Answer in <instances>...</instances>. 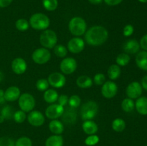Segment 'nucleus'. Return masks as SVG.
Listing matches in <instances>:
<instances>
[{
  "label": "nucleus",
  "mask_w": 147,
  "mask_h": 146,
  "mask_svg": "<svg viewBox=\"0 0 147 146\" xmlns=\"http://www.w3.org/2000/svg\"><path fill=\"white\" fill-rule=\"evenodd\" d=\"M76 84L80 88H89L93 85V80L88 76L82 75L78 77Z\"/></svg>",
  "instance_id": "25"
},
{
  "label": "nucleus",
  "mask_w": 147,
  "mask_h": 146,
  "mask_svg": "<svg viewBox=\"0 0 147 146\" xmlns=\"http://www.w3.org/2000/svg\"><path fill=\"white\" fill-rule=\"evenodd\" d=\"M83 130L84 131L85 133H86L87 135H95L98 131V127L97 124L95 123L93 120H85L84 123H83Z\"/></svg>",
  "instance_id": "19"
},
{
  "label": "nucleus",
  "mask_w": 147,
  "mask_h": 146,
  "mask_svg": "<svg viewBox=\"0 0 147 146\" xmlns=\"http://www.w3.org/2000/svg\"><path fill=\"white\" fill-rule=\"evenodd\" d=\"M15 146H32V142L29 137H21L15 142Z\"/></svg>",
  "instance_id": "37"
},
{
  "label": "nucleus",
  "mask_w": 147,
  "mask_h": 146,
  "mask_svg": "<svg viewBox=\"0 0 147 146\" xmlns=\"http://www.w3.org/2000/svg\"><path fill=\"white\" fill-rule=\"evenodd\" d=\"M4 120H5V119H4V117H3L1 114H0V123H2L4 121Z\"/></svg>",
  "instance_id": "50"
},
{
  "label": "nucleus",
  "mask_w": 147,
  "mask_h": 146,
  "mask_svg": "<svg viewBox=\"0 0 147 146\" xmlns=\"http://www.w3.org/2000/svg\"><path fill=\"white\" fill-rule=\"evenodd\" d=\"M130 60L131 57L129 54H126V53H121L117 56L116 61L118 65L123 67V66H126L129 64Z\"/></svg>",
  "instance_id": "29"
},
{
  "label": "nucleus",
  "mask_w": 147,
  "mask_h": 146,
  "mask_svg": "<svg viewBox=\"0 0 147 146\" xmlns=\"http://www.w3.org/2000/svg\"><path fill=\"white\" fill-rule=\"evenodd\" d=\"M27 118V115L22 110H17L14 113L13 119L17 123H22Z\"/></svg>",
  "instance_id": "36"
},
{
  "label": "nucleus",
  "mask_w": 147,
  "mask_h": 146,
  "mask_svg": "<svg viewBox=\"0 0 147 146\" xmlns=\"http://www.w3.org/2000/svg\"><path fill=\"white\" fill-rule=\"evenodd\" d=\"M77 67V62L73 57H66L62 60L60 64V70L65 74H71L76 71Z\"/></svg>",
  "instance_id": "8"
},
{
  "label": "nucleus",
  "mask_w": 147,
  "mask_h": 146,
  "mask_svg": "<svg viewBox=\"0 0 147 146\" xmlns=\"http://www.w3.org/2000/svg\"><path fill=\"white\" fill-rule=\"evenodd\" d=\"M112 128L114 131L120 133L123 132L126 128V123L121 118H116L112 122Z\"/></svg>",
  "instance_id": "27"
},
{
  "label": "nucleus",
  "mask_w": 147,
  "mask_h": 146,
  "mask_svg": "<svg viewBox=\"0 0 147 146\" xmlns=\"http://www.w3.org/2000/svg\"><path fill=\"white\" fill-rule=\"evenodd\" d=\"M5 98H4V92L2 90H0V104H3L5 102Z\"/></svg>",
  "instance_id": "47"
},
{
  "label": "nucleus",
  "mask_w": 147,
  "mask_h": 146,
  "mask_svg": "<svg viewBox=\"0 0 147 146\" xmlns=\"http://www.w3.org/2000/svg\"><path fill=\"white\" fill-rule=\"evenodd\" d=\"M14 113V110H13L12 107L9 105H6L5 107H3L0 114L4 117L5 120H10V119L13 118Z\"/></svg>",
  "instance_id": "31"
},
{
  "label": "nucleus",
  "mask_w": 147,
  "mask_h": 146,
  "mask_svg": "<svg viewBox=\"0 0 147 146\" xmlns=\"http://www.w3.org/2000/svg\"><path fill=\"white\" fill-rule=\"evenodd\" d=\"M142 87L147 91V75L144 76L142 80Z\"/></svg>",
  "instance_id": "46"
},
{
  "label": "nucleus",
  "mask_w": 147,
  "mask_h": 146,
  "mask_svg": "<svg viewBox=\"0 0 147 146\" xmlns=\"http://www.w3.org/2000/svg\"><path fill=\"white\" fill-rule=\"evenodd\" d=\"M98 104L95 101H88L83 104L80 109V117L83 120H90L94 118L98 114Z\"/></svg>",
  "instance_id": "4"
},
{
  "label": "nucleus",
  "mask_w": 147,
  "mask_h": 146,
  "mask_svg": "<svg viewBox=\"0 0 147 146\" xmlns=\"http://www.w3.org/2000/svg\"><path fill=\"white\" fill-rule=\"evenodd\" d=\"M0 146H15V142L11 137L3 136L0 137Z\"/></svg>",
  "instance_id": "39"
},
{
  "label": "nucleus",
  "mask_w": 147,
  "mask_h": 146,
  "mask_svg": "<svg viewBox=\"0 0 147 146\" xmlns=\"http://www.w3.org/2000/svg\"><path fill=\"white\" fill-rule=\"evenodd\" d=\"M140 47L145 51H147V34L144 35L140 40Z\"/></svg>",
  "instance_id": "43"
},
{
  "label": "nucleus",
  "mask_w": 147,
  "mask_h": 146,
  "mask_svg": "<svg viewBox=\"0 0 147 146\" xmlns=\"http://www.w3.org/2000/svg\"><path fill=\"white\" fill-rule=\"evenodd\" d=\"M136 63L138 67L142 70L147 71V52H139L136 57Z\"/></svg>",
  "instance_id": "20"
},
{
  "label": "nucleus",
  "mask_w": 147,
  "mask_h": 146,
  "mask_svg": "<svg viewBox=\"0 0 147 146\" xmlns=\"http://www.w3.org/2000/svg\"><path fill=\"white\" fill-rule=\"evenodd\" d=\"M3 79H4V74H3L2 72L0 70V82H1V81L3 80Z\"/></svg>",
  "instance_id": "49"
},
{
  "label": "nucleus",
  "mask_w": 147,
  "mask_h": 146,
  "mask_svg": "<svg viewBox=\"0 0 147 146\" xmlns=\"http://www.w3.org/2000/svg\"><path fill=\"white\" fill-rule=\"evenodd\" d=\"M69 30L73 35L79 37L86 33L87 24L82 17H75L70 19L68 24Z\"/></svg>",
  "instance_id": "3"
},
{
  "label": "nucleus",
  "mask_w": 147,
  "mask_h": 146,
  "mask_svg": "<svg viewBox=\"0 0 147 146\" xmlns=\"http://www.w3.org/2000/svg\"><path fill=\"white\" fill-rule=\"evenodd\" d=\"M44 100L46 102L53 104L55 103L58 99V93L53 89H47L44 93Z\"/></svg>",
  "instance_id": "23"
},
{
  "label": "nucleus",
  "mask_w": 147,
  "mask_h": 146,
  "mask_svg": "<svg viewBox=\"0 0 147 146\" xmlns=\"http://www.w3.org/2000/svg\"><path fill=\"white\" fill-rule=\"evenodd\" d=\"M40 42L45 48H54L57 42V34L51 29L44 30L40 37Z\"/></svg>",
  "instance_id": "5"
},
{
  "label": "nucleus",
  "mask_w": 147,
  "mask_h": 146,
  "mask_svg": "<svg viewBox=\"0 0 147 146\" xmlns=\"http://www.w3.org/2000/svg\"><path fill=\"white\" fill-rule=\"evenodd\" d=\"M105 81H106V76L102 73H98L93 78V82L97 85H103Z\"/></svg>",
  "instance_id": "40"
},
{
  "label": "nucleus",
  "mask_w": 147,
  "mask_h": 146,
  "mask_svg": "<svg viewBox=\"0 0 147 146\" xmlns=\"http://www.w3.org/2000/svg\"><path fill=\"white\" fill-rule=\"evenodd\" d=\"M42 5L46 10L53 11L57 8L58 1L57 0H42Z\"/></svg>",
  "instance_id": "30"
},
{
  "label": "nucleus",
  "mask_w": 147,
  "mask_h": 146,
  "mask_svg": "<svg viewBox=\"0 0 147 146\" xmlns=\"http://www.w3.org/2000/svg\"><path fill=\"white\" fill-rule=\"evenodd\" d=\"M80 102H81V100H80V97L77 94H73L69 98L68 104L70 107L76 109L80 106Z\"/></svg>",
  "instance_id": "34"
},
{
  "label": "nucleus",
  "mask_w": 147,
  "mask_h": 146,
  "mask_svg": "<svg viewBox=\"0 0 147 146\" xmlns=\"http://www.w3.org/2000/svg\"><path fill=\"white\" fill-rule=\"evenodd\" d=\"M90 4H99L103 1V0H88Z\"/></svg>",
  "instance_id": "48"
},
{
  "label": "nucleus",
  "mask_w": 147,
  "mask_h": 146,
  "mask_svg": "<svg viewBox=\"0 0 147 146\" xmlns=\"http://www.w3.org/2000/svg\"><path fill=\"white\" fill-rule=\"evenodd\" d=\"M18 104L21 110L24 113H30L32 111L35 106V100L31 94L24 93L19 97Z\"/></svg>",
  "instance_id": "6"
},
{
  "label": "nucleus",
  "mask_w": 147,
  "mask_h": 146,
  "mask_svg": "<svg viewBox=\"0 0 147 146\" xmlns=\"http://www.w3.org/2000/svg\"><path fill=\"white\" fill-rule=\"evenodd\" d=\"M68 97L66 94H61L60 97H58V99H57V100H58V104L63 106V107H65L68 103Z\"/></svg>",
  "instance_id": "42"
},
{
  "label": "nucleus",
  "mask_w": 147,
  "mask_h": 146,
  "mask_svg": "<svg viewBox=\"0 0 147 146\" xmlns=\"http://www.w3.org/2000/svg\"><path fill=\"white\" fill-rule=\"evenodd\" d=\"M122 110L126 113H131L135 107V103L134 100L131 98H125L121 102Z\"/></svg>",
  "instance_id": "28"
},
{
  "label": "nucleus",
  "mask_w": 147,
  "mask_h": 146,
  "mask_svg": "<svg viewBox=\"0 0 147 146\" xmlns=\"http://www.w3.org/2000/svg\"><path fill=\"white\" fill-rule=\"evenodd\" d=\"M54 53L58 57H65L67 54V49L62 44H57L54 47Z\"/></svg>",
  "instance_id": "32"
},
{
  "label": "nucleus",
  "mask_w": 147,
  "mask_h": 146,
  "mask_svg": "<svg viewBox=\"0 0 147 146\" xmlns=\"http://www.w3.org/2000/svg\"><path fill=\"white\" fill-rule=\"evenodd\" d=\"M0 113H1V110H0Z\"/></svg>",
  "instance_id": "52"
},
{
  "label": "nucleus",
  "mask_w": 147,
  "mask_h": 146,
  "mask_svg": "<svg viewBox=\"0 0 147 146\" xmlns=\"http://www.w3.org/2000/svg\"><path fill=\"white\" fill-rule=\"evenodd\" d=\"M126 92L129 98L132 99V100L139 98L142 94V84L138 82H133L130 83L126 87Z\"/></svg>",
  "instance_id": "13"
},
{
  "label": "nucleus",
  "mask_w": 147,
  "mask_h": 146,
  "mask_svg": "<svg viewBox=\"0 0 147 146\" xmlns=\"http://www.w3.org/2000/svg\"><path fill=\"white\" fill-rule=\"evenodd\" d=\"M99 140V137L96 135H90L85 140V143L88 146H93L98 143Z\"/></svg>",
  "instance_id": "38"
},
{
  "label": "nucleus",
  "mask_w": 147,
  "mask_h": 146,
  "mask_svg": "<svg viewBox=\"0 0 147 146\" xmlns=\"http://www.w3.org/2000/svg\"><path fill=\"white\" fill-rule=\"evenodd\" d=\"M21 95L20 90L19 87L16 86H11L8 87L4 92V98L6 101L14 102L18 100L20 96Z\"/></svg>",
  "instance_id": "17"
},
{
  "label": "nucleus",
  "mask_w": 147,
  "mask_h": 146,
  "mask_svg": "<svg viewBox=\"0 0 147 146\" xmlns=\"http://www.w3.org/2000/svg\"><path fill=\"white\" fill-rule=\"evenodd\" d=\"M27 64L25 60L21 57L14 59L11 62V70L15 74H22L27 70Z\"/></svg>",
  "instance_id": "15"
},
{
  "label": "nucleus",
  "mask_w": 147,
  "mask_h": 146,
  "mask_svg": "<svg viewBox=\"0 0 147 146\" xmlns=\"http://www.w3.org/2000/svg\"><path fill=\"white\" fill-rule=\"evenodd\" d=\"M49 84L55 88H61L66 83V78L64 74L60 72H53L47 78Z\"/></svg>",
  "instance_id": "11"
},
{
  "label": "nucleus",
  "mask_w": 147,
  "mask_h": 146,
  "mask_svg": "<svg viewBox=\"0 0 147 146\" xmlns=\"http://www.w3.org/2000/svg\"><path fill=\"white\" fill-rule=\"evenodd\" d=\"M29 24L34 29L45 30L49 27L50 21L49 17L42 13H36L31 16Z\"/></svg>",
  "instance_id": "2"
},
{
  "label": "nucleus",
  "mask_w": 147,
  "mask_h": 146,
  "mask_svg": "<svg viewBox=\"0 0 147 146\" xmlns=\"http://www.w3.org/2000/svg\"><path fill=\"white\" fill-rule=\"evenodd\" d=\"M64 107L59 104L53 103L47 107L45 110V115L47 118L51 120H56L63 115L64 113Z\"/></svg>",
  "instance_id": "10"
},
{
  "label": "nucleus",
  "mask_w": 147,
  "mask_h": 146,
  "mask_svg": "<svg viewBox=\"0 0 147 146\" xmlns=\"http://www.w3.org/2000/svg\"><path fill=\"white\" fill-rule=\"evenodd\" d=\"M12 0H0V8H4L11 4Z\"/></svg>",
  "instance_id": "45"
},
{
  "label": "nucleus",
  "mask_w": 147,
  "mask_h": 146,
  "mask_svg": "<svg viewBox=\"0 0 147 146\" xmlns=\"http://www.w3.org/2000/svg\"><path fill=\"white\" fill-rule=\"evenodd\" d=\"M85 48V42L80 37L72 38L67 43V50L73 54L81 52Z\"/></svg>",
  "instance_id": "12"
},
{
  "label": "nucleus",
  "mask_w": 147,
  "mask_h": 146,
  "mask_svg": "<svg viewBox=\"0 0 147 146\" xmlns=\"http://www.w3.org/2000/svg\"><path fill=\"white\" fill-rule=\"evenodd\" d=\"M140 44L134 39L129 40L123 44V50L126 54H136L139 51Z\"/></svg>",
  "instance_id": "16"
},
{
  "label": "nucleus",
  "mask_w": 147,
  "mask_h": 146,
  "mask_svg": "<svg viewBox=\"0 0 147 146\" xmlns=\"http://www.w3.org/2000/svg\"><path fill=\"white\" fill-rule=\"evenodd\" d=\"M139 1L142 3H146L147 2V0H139Z\"/></svg>",
  "instance_id": "51"
},
{
  "label": "nucleus",
  "mask_w": 147,
  "mask_h": 146,
  "mask_svg": "<svg viewBox=\"0 0 147 146\" xmlns=\"http://www.w3.org/2000/svg\"><path fill=\"white\" fill-rule=\"evenodd\" d=\"M45 146H63V138L60 135H53L47 139Z\"/></svg>",
  "instance_id": "24"
},
{
  "label": "nucleus",
  "mask_w": 147,
  "mask_h": 146,
  "mask_svg": "<svg viewBox=\"0 0 147 146\" xmlns=\"http://www.w3.org/2000/svg\"><path fill=\"white\" fill-rule=\"evenodd\" d=\"M62 117L63 121L67 124H74L77 119V113L75 108L70 107L66 110H64Z\"/></svg>",
  "instance_id": "18"
},
{
  "label": "nucleus",
  "mask_w": 147,
  "mask_h": 146,
  "mask_svg": "<svg viewBox=\"0 0 147 146\" xmlns=\"http://www.w3.org/2000/svg\"><path fill=\"white\" fill-rule=\"evenodd\" d=\"M32 60L38 64H43L49 62L51 58V53L45 47L38 48L33 52L32 54Z\"/></svg>",
  "instance_id": "7"
},
{
  "label": "nucleus",
  "mask_w": 147,
  "mask_h": 146,
  "mask_svg": "<svg viewBox=\"0 0 147 146\" xmlns=\"http://www.w3.org/2000/svg\"><path fill=\"white\" fill-rule=\"evenodd\" d=\"M135 107L138 113L142 115H147V97H139L135 103Z\"/></svg>",
  "instance_id": "21"
},
{
  "label": "nucleus",
  "mask_w": 147,
  "mask_h": 146,
  "mask_svg": "<svg viewBox=\"0 0 147 146\" xmlns=\"http://www.w3.org/2000/svg\"><path fill=\"white\" fill-rule=\"evenodd\" d=\"M15 27L20 31H24L28 29L29 27H30V24H29L28 21L26 20L25 19H19L16 21Z\"/></svg>",
  "instance_id": "33"
},
{
  "label": "nucleus",
  "mask_w": 147,
  "mask_h": 146,
  "mask_svg": "<svg viewBox=\"0 0 147 146\" xmlns=\"http://www.w3.org/2000/svg\"><path fill=\"white\" fill-rule=\"evenodd\" d=\"M118 92V86L114 82H105L101 87V94L105 98L111 99L114 97Z\"/></svg>",
  "instance_id": "9"
},
{
  "label": "nucleus",
  "mask_w": 147,
  "mask_h": 146,
  "mask_svg": "<svg viewBox=\"0 0 147 146\" xmlns=\"http://www.w3.org/2000/svg\"><path fill=\"white\" fill-rule=\"evenodd\" d=\"M49 85H50V84H49L47 80L43 78L37 80V83H36V87H37V90L41 92L46 91L48 89Z\"/></svg>",
  "instance_id": "35"
},
{
  "label": "nucleus",
  "mask_w": 147,
  "mask_h": 146,
  "mask_svg": "<svg viewBox=\"0 0 147 146\" xmlns=\"http://www.w3.org/2000/svg\"><path fill=\"white\" fill-rule=\"evenodd\" d=\"M134 31V29L133 26L131 25V24H127L123 28V34L125 37H130L131 35L133 34Z\"/></svg>",
  "instance_id": "41"
},
{
  "label": "nucleus",
  "mask_w": 147,
  "mask_h": 146,
  "mask_svg": "<svg viewBox=\"0 0 147 146\" xmlns=\"http://www.w3.org/2000/svg\"><path fill=\"white\" fill-rule=\"evenodd\" d=\"M108 38V30L102 26H93L85 33V40L90 46L101 45L107 41Z\"/></svg>",
  "instance_id": "1"
},
{
  "label": "nucleus",
  "mask_w": 147,
  "mask_h": 146,
  "mask_svg": "<svg viewBox=\"0 0 147 146\" xmlns=\"http://www.w3.org/2000/svg\"><path fill=\"white\" fill-rule=\"evenodd\" d=\"M27 120L31 125L34 127H40L44 124L45 117L41 112L32 110L29 113L27 116Z\"/></svg>",
  "instance_id": "14"
},
{
  "label": "nucleus",
  "mask_w": 147,
  "mask_h": 146,
  "mask_svg": "<svg viewBox=\"0 0 147 146\" xmlns=\"http://www.w3.org/2000/svg\"><path fill=\"white\" fill-rule=\"evenodd\" d=\"M49 129L55 135H60L64 131V126L60 121L56 120H52L49 124Z\"/></svg>",
  "instance_id": "22"
},
{
  "label": "nucleus",
  "mask_w": 147,
  "mask_h": 146,
  "mask_svg": "<svg viewBox=\"0 0 147 146\" xmlns=\"http://www.w3.org/2000/svg\"><path fill=\"white\" fill-rule=\"evenodd\" d=\"M103 1L109 6H116L121 4L123 0H103Z\"/></svg>",
  "instance_id": "44"
},
{
  "label": "nucleus",
  "mask_w": 147,
  "mask_h": 146,
  "mask_svg": "<svg viewBox=\"0 0 147 146\" xmlns=\"http://www.w3.org/2000/svg\"><path fill=\"white\" fill-rule=\"evenodd\" d=\"M121 68L118 64H112L108 69V76L111 80H116L120 77Z\"/></svg>",
  "instance_id": "26"
}]
</instances>
